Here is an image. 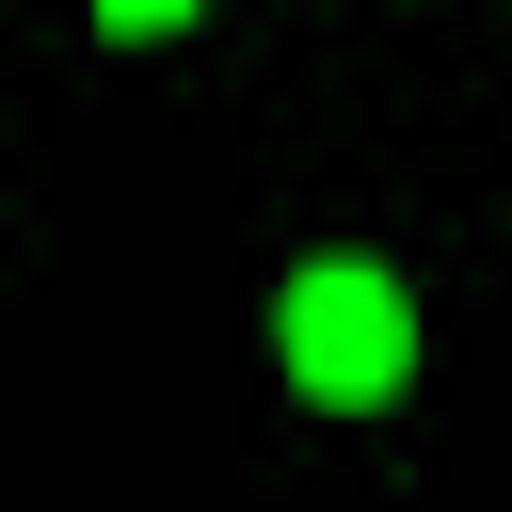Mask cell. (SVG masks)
<instances>
[{
    "label": "cell",
    "instance_id": "6da1fadb",
    "mask_svg": "<svg viewBox=\"0 0 512 512\" xmlns=\"http://www.w3.org/2000/svg\"><path fill=\"white\" fill-rule=\"evenodd\" d=\"M272 336H288V384H304L320 416H384V400L416 384V304H400V272H368V256H304Z\"/></svg>",
    "mask_w": 512,
    "mask_h": 512
},
{
    "label": "cell",
    "instance_id": "7a4b0ae2",
    "mask_svg": "<svg viewBox=\"0 0 512 512\" xmlns=\"http://www.w3.org/2000/svg\"><path fill=\"white\" fill-rule=\"evenodd\" d=\"M96 16H112V32H176L192 0H96Z\"/></svg>",
    "mask_w": 512,
    "mask_h": 512
}]
</instances>
